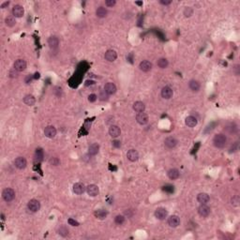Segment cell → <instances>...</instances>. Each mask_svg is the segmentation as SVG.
Returning a JSON list of instances; mask_svg holds the SVG:
<instances>
[{
	"label": "cell",
	"instance_id": "obj_17",
	"mask_svg": "<svg viewBox=\"0 0 240 240\" xmlns=\"http://www.w3.org/2000/svg\"><path fill=\"white\" fill-rule=\"evenodd\" d=\"M48 45L49 47L53 50L54 49H57L58 48V45H59V40L57 37L55 36H52L48 39Z\"/></svg>",
	"mask_w": 240,
	"mask_h": 240
},
{
	"label": "cell",
	"instance_id": "obj_27",
	"mask_svg": "<svg viewBox=\"0 0 240 240\" xmlns=\"http://www.w3.org/2000/svg\"><path fill=\"white\" fill-rule=\"evenodd\" d=\"M43 157H44V154H43V150L41 148H37L36 149V152H35V156H34V160L36 162H41L43 161Z\"/></svg>",
	"mask_w": 240,
	"mask_h": 240
},
{
	"label": "cell",
	"instance_id": "obj_8",
	"mask_svg": "<svg viewBox=\"0 0 240 240\" xmlns=\"http://www.w3.org/2000/svg\"><path fill=\"white\" fill-rule=\"evenodd\" d=\"M86 192L87 194L91 197H96L99 193V187L97 185H94V184H92V185H89L86 187Z\"/></svg>",
	"mask_w": 240,
	"mask_h": 240
},
{
	"label": "cell",
	"instance_id": "obj_44",
	"mask_svg": "<svg viewBox=\"0 0 240 240\" xmlns=\"http://www.w3.org/2000/svg\"><path fill=\"white\" fill-rule=\"evenodd\" d=\"M50 163H51V164H53V165H54V166H57V165L59 163V161H58L57 158H53V159H51V161H50Z\"/></svg>",
	"mask_w": 240,
	"mask_h": 240
},
{
	"label": "cell",
	"instance_id": "obj_38",
	"mask_svg": "<svg viewBox=\"0 0 240 240\" xmlns=\"http://www.w3.org/2000/svg\"><path fill=\"white\" fill-rule=\"evenodd\" d=\"M99 98L100 100H102V101H104V100H108V99H109V95L106 93L105 90H101V91L99 92Z\"/></svg>",
	"mask_w": 240,
	"mask_h": 240
},
{
	"label": "cell",
	"instance_id": "obj_25",
	"mask_svg": "<svg viewBox=\"0 0 240 240\" xmlns=\"http://www.w3.org/2000/svg\"><path fill=\"white\" fill-rule=\"evenodd\" d=\"M133 110L135 111L136 113H143L144 112L145 110V106L144 103L142 102V101H136L133 104Z\"/></svg>",
	"mask_w": 240,
	"mask_h": 240
},
{
	"label": "cell",
	"instance_id": "obj_24",
	"mask_svg": "<svg viewBox=\"0 0 240 240\" xmlns=\"http://www.w3.org/2000/svg\"><path fill=\"white\" fill-rule=\"evenodd\" d=\"M167 175H168V177L171 179V180H175V179H177L179 177V175H180V173L177 169H175V168H172L168 171L167 173Z\"/></svg>",
	"mask_w": 240,
	"mask_h": 240
},
{
	"label": "cell",
	"instance_id": "obj_30",
	"mask_svg": "<svg viewBox=\"0 0 240 240\" xmlns=\"http://www.w3.org/2000/svg\"><path fill=\"white\" fill-rule=\"evenodd\" d=\"M108 14V11L107 10L104 8V7H99L96 11V15L99 17V18H104L106 17Z\"/></svg>",
	"mask_w": 240,
	"mask_h": 240
},
{
	"label": "cell",
	"instance_id": "obj_32",
	"mask_svg": "<svg viewBox=\"0 0 240 240\" xmlns=\"http://www.w3.org/2000/svg\"><path fill=\"white\" fill-rule=\"evenodd\" d=\"M5 24L8 27H12L15 25L16 21H15V17L14 16H8L5 19Z\"/></svg>",
	"mask_w": 240,
	"mask_h": 240
},
{
	"label": "cell",
	"instance_id": "obj_37",
	"mask_svg": "<svg viewBox=\"0 0 240 240\" xmlns=\"http://www.w3.org/2000/svg\"><path fill=\"white\" fill-rule=\"evenodd\" d=\"M183 13H184V15H185V17L189 18V17H190L193 14V8H190V7H186L185 10H184V11H183Z\"/></svg>",
	"mask_w": 240,
	"mask_h": 240
},
{
	"label": "cell",
	"instance_id": "obj_2",
	"mask_svg": "<svg viewBox=\"0 0 240 240\" xmlns=\"http://www.w3.org/2000/svg\"><path fill=\"white\" fill-rule=\"evenodd\" d=\"M2 197H3L4 201L10 203V202L13 201V199L15 198V191L11 188L5 189L2 192Z\"/></svg>",
	"mask_w": 240,
	"mask_h": 240
},
{
	"label": "cell",
	"instance_id": "obj_3",
	"mask_svg": "<svg viewBox=\"0 0 240 240\" xmlns=\"http://www.w3.org/2000/svg\"><path fill=\"white\" fill-rule=\"evenodd\" d=\"M27 208H28V210H30L31 212H33V213L38 212L41 209V203L38 200L32 199L28 202V204H27Z\"/></svg>",
	"mask_w": 240,
	"mask_h": 240
},
{
	"label": "cell",
	"instance_id": "obj_39",
	"mask_svg": "<svg viewBox=\"0 0 240 240\" xmlns=\"http://www.w3.org/2000/svg\"><path fill=\"white\" fill-rule=\"evenodd\" d=\"M68 222H69V224L71 225V226H79V225H80V223L78 222L77 220L73 219H71V218L68 219Z\"/></svg>",
	"mask_w": 240,
	"mask_h": 240
},
{
	"label": "cell",
	"instance_id": "obj_6",
	"mask_svg": "<svg viewBox=\"0 0 240 240\" xmlns=\"http://www.w3.org/2000/svg\"><path fill=\"white\" fill-rule=\"evenodd\" d=\"M14 165H15V167L17 169L23 170V169H24L26 167L27 161H26V160L24 158V157H18V158H16L15 161H14Z\"/></svg>",
	"mask_w": 240,
	"mask_h": 240
},
{
	"label": "cell",
	"instance_id": "obj_48",
	"mask_svg": "<svg viewBox=\"0 0 240 240\" xmlns=\"http://www.w3.org/2000/svg\"><path fill=\"white\" fill-rule=\"evenodd\" d=\"M33 77H34V79H36V80H37V79H40L41 74H40L39 72H35V73H34V75H33Z\"/></svg>",
	"mask_w": 240,
	"mask_h": 240
},
{
	"label": "cell",
	"instance_id": "obj_29",
	"mask_svg": "<svg viewBox=\"0 0 240 240\" xmlns=\"http://www.w3.org/2000/svg\"><path fill=\"white\" fill-rule=\"evenodd\" d=\"M24 104H26V105L32 106V105H34L35 102H36V99H35V97L32 96V95H26V96L24 98Z\"/></svg>",
	"mask_w": 240,
	"mask_h": 240
},
{
	"label": "cell",
	"instance_id": "obj_42",
	"mask_svg": "<svg viewBox=\"0 0 240 240\" xmlns=\"http://www.w3.org/2000/svg\"><path fill=\"white\" fill-rule=\"evenodd\" d=\"M18 72H19V71H17L15 69H13V70H11L10 71V77H11V78L18 77Z\"/></svg>",
	"mask_w": 240,
	"mask_h": 240
},
{
	"label": "cell",
	"instance_id": "obj_50",
	"mask_svg": "<svg viewBox=\"0 0 240 240\" xmlns=\"http://www.w3.org/2000/svg\"><path fill=\"white\" fill-rule=\"evenodd\" d=\"M135 4L139 5V6H142L143 5V2H135Z\"/></svg>",
	"mask_w": 240,
	"mask_h": 240
},
{
	"label": "cell",
	"instance_id": "obj_1",
	"mask_svg": "<svg viewBox=\"0 0 240 240\" xmlns=\"http://www.w3.org/2000/svg\"><path fill=\"white\" fill-rule=\"evenodd\" d=\"M227 143V138L224 134H217L213 138V144L218 148H223Z\"/></svg>",
	"mask_w": 240,
	"mask_h": 240
},
{
	"label": "cell",
	"instance_id": "obj_13",
	"mask_svg": "<svg viewBox=\"0 0 240 240\" xmlns=\"http://www.w3.org/2000/svg\"><path fill=\"white\" fill-rule=\"evenodd\" d=\"M24 13V8L21 5H15L12 8V15L16 18H21L23 17Z\"/></svg>",
	"mask_w": 240,
	"mask_h": 240
},
{
	"label": "cell",
	"instance_id": "obj_41",
	"mask_svg": "<svg viewBox=\"0 0 240 240\" xmlns=\"http://www.w3.org/2000/svg\"><path fill=\"white\" fill-rule=\"evenodd\" d=\"M115 4H116L115 0H106V1H105V5L107 7H114Z\"/></svg>",
	"mask_w": 240,
	"mask_h": 240
},
{
	"label": "cell",
	"instance_id": "obj_5",
	"mask_svg": "<svg viewBox=\"0 0 240 240\" xmlns=\"http://www.w3.org/2000/svg\"><path fill=\"white\" fill-rule=\"evenodd\" d=\"M167 216H168V211L163 207L157 208L155 211V217L160 220L165 219L166 218H167Z\"/></svg>",
	"mask_w": 240,
	"mask_h": 240
},
{
	"label": "cell",
	"instance_id": "obj_4",
	"mask_svg": "<svg viewBox=\"0 0 240 240\" xmlns=\"http://www.w3.org/2000/svg\"><path fill=\"white\" fill-rule=\"evenodd\" d=\"M198 213L201 217L206 218L210 214V207L206 206V204H201V206L198 207Z\"/></svg>",
	"mask_w": 240,
	"mask_h": 240
},
{
	"label": "cell",
	"instance_id": "obj_22",
	"mask_svg": "<svg viewBox=\"0 0 240 240\" xmlns=\"http://www.w3.org/2000/svg\"><path fill=\"white\" fill-rule=\"evenodd\" d=\"M210 200V197L207 193L205 192H201L197 195V201L200 203V204H207Z\"/></svg>",
	"mask_w": 240,
	"mask_h": 240
},
{
	"label": "cell",
	"instance_id": "obj_14",
	"mask_svg": "<svg viewBox=\"0 0 240 240\" xmlns=\"http://www.w3.org/2000/svg\"><path fill=\"white\" fill-rule=\"evenodd\" d=\"M152 67V63L148 60H143L139 65V69L144 72H148L149 70H151Z\"/></svg>",
	"mask_w": 240,
	"mask_h": 240
},
{
	"label": "cell",
	"instance_id": "obj_43",
	"mask_svg": "<svg viewBox=\"0 0 240 240\" xmlns=\"http://www.w3.org/2000/svg\"><path fill=\"white\" fill-rule=\"evenodd\" d=\"M34 79V77H33V75H28V76H26V78H25V83L27 85H29V84H31L32 83V80Z\"/></svg>",
	"mask_w": 240,
	"mask_h": 240
},
{
	"label": "cell",
	"instance_id": "obj_20",
	"mask_svg": "<svg viewBox=\"0 0 240 240\" xmlns=\"http://www.w3.org/2000/svg\"><path fill=\"white\" fill-rule=\"evenodd\" d=\"M44 134L48 138H54L57 135V130L54 126H47L44 130Z\"/></svg>",
	"mask_w": 240,
	"mask_h": 240
},
{
	"label": "cell",
	"instance_id": "obj_34",
	"mask_svg": "<svg viewBox=\"0 0 240 240\" xmlns=\"http://www.w3.org/2000/svg\"><path fill=\"white\" fill-rule=\"evenodd\" d=\"M169 65V62L166 58H160L158 60V66L161 68V69H166Z\"/></svg>",
	"mask_w": 240,
	"mask_h": 240
},
{
	"label": "cell",
	"instance_id": "obj_46",
	"mask_svg": "<svg viewBox=\"0 0 240 240\" xmlns=\"http://www.w3.org/2000/svg\"><path fill=\"white\" fill-rule=\"evenodd\" d=\"M94 84H95V82H94V81L87 80V81H86V83H85V86H92V85H94Z\"/></svg>",
	"mask_w": 240,
	"mask_h": 240
},
{
	"label": "cell",
	"instance_id": "obj_40",
	"mask_svg": "<svg viewBox=\"0 0 240 240\" xmlns=\"http://www.w3.org/2000/svg\"><path fill=\"white\" fill-rule=\"evenodd\" d=\"M98 99V96L96 94H90L88 96V101L89 102H95V101L97 100Z\"/></svg>",
	"mask_w": 240,
	"mask_h": 240
},
{
	"label": "cell",
	"instance_id": "obj_16",
	"mask_svg": "<svg viewBox=\"0 0 240 240\" xmlns=\"http://www.w3.org/2000/svg\"><path fill=\"white\" fill-rule=\"evenodd\" d=\"M177 140L174 137H168L164 141V145L169 149L174 148V147L177 146Z\"/></svg>",
	"mask_w": 240,
	"mask_h": 240
},
{
	"label": "cell",
	"instance_id": "obj_45",
	"mask_svg": "<svg viewBox=\"0 0 240 240\" xmlns=\"http://www.w3.org/2000/svg\"><path fill=\"white\" fill-rule=\"evenodd\" d=\"M160 3L162 4V5H165V6H168V5H170L172 3V1H171V0H161Z\"/></svg>",
	"mask_w": 240,
	"mask_h": 240
},
{
	"label": "cell",
	"instance_id": "obj_11",
	"mask_svg": "<svg viewBox=\"0 0 240 240\" xmlns=\"http://www.w3.org/2000/svg\"><path fill=\"white\" fill-rule=\"evenodd\" d=\"M180 224V219L177 215H173L168 218V225L172 228H177Z\"/></svg>",
	"mask_w": 240,
	"mask_h": 240
},
{
	"label": "cell",
	"instance_id": "obj_23",
	"mask_svg": "<svg viewBox=\"0 0 240 240\" xmlns=\"http://www.w3.org/2000/svg\"><path fill=\"white\" fill-rule=\"evenodd\" d=\"M198 121H197V118L194 117L193 115H190L188 116L186 119H185V124L186 126L190 127V128H193V127H195L197 125Z\"/></svg>",
	"mask_w": 240,
	"mask_h": 240
},
{
	"label": "cell",
	"instance_id": "obj_26",
	"mask_svg": "<svg viewBox=\"0 0 240 240\" xmlns=\"http://www.w3.org/2000/svg\"><path fill=\"white\" fill-rule=\"evenodd\" d=\"M99 151V145L98 144H92L88 147V154L90 156H95Z\"/></svg>",
	"mask_w": 240,
	"mask_h": 240
},
{
	"label": "cell",
	"instance_id": "obj_15",
	"mask_svg": "<svg viewBox=\"0 0 240 240\" xmlns=\"http://www.w3.org/2000/svg\"><path fill=\"white\" fill-rule=\"evenodd\" d=\"M127 158L128 161H131L132 162L137 161L138 160H139V153H138V151L135 149H131V150H128L127 153Z\"/></svg>",
	"mask_w": 240,
	"mask_h": 240
},
{
	"label": "cell",
	"instance_id": "obj_28",
	"mask_svg": "<svg viewBox=\"0 0 240 240\" xmlns=\"http://www.w3.org/2000/svg\"><path fill=\"white\" fill-rule=\"evenodd\" d=\"M189 86L190 88L193 91V92H197L199 91L201 86H200V83L196 80H190V83H189Z\"/></svg>",
	"mask_w": 240,
	"mask_h": 240
},
{
	"label": "cell",
	"instance_id": "obj_10",
	"mask_svg": "<svg viewBox=\"0 0 240 240\" xmlns=\"http://www.w3.org/2000/svg\"><path fill=\"white\" fill-rule=\"evenodd\" d=\"M161 97L165 99H169L173 97L174 95V91L173 89L170 87V86H164L162 89H161Z\"/></svg>",
	"mask_w": 240,
	"mask_h": 240
},
{
	"label": "cell",
	"instance_id": "obj_7",
	"mask_svg": "<svg viewBox=\"0 0 240 240\" xmlns=\"http://www.w3.org/2000/svg\"><path fill=\"white\" fill-rule=\"evenodd\" d=\"M148 115H147L144 112L143 113H138L136 115V121L138 122V124L140 125H146L148 123Z\"/></svg>",
	"mask_w": 240,
	"mask_h": 240
},
{
	"label": "cell",
	"instance_id": "obj_31",
	"mask_svg": "<svg viewBox=\"0 0 240 240\" xmlns=\"http://www.w3.org/2000/svg\"><path fill=\"white\" fill-rule=\"evenodd\" d=\"M94 216L99 219H104L107 217V212L102 209H98L94 212Z\"/></svg>",
	"mask_w": 240,
	"mask_h": 240
},
{
	"label": "cell",
	"instance_id": "obj_33",
	"mask_svg": "<svg viewBox=\"0 0 240 240\" xmlns=\"http://www.w3.org/2000/svg\"><path fill=\"white\" fill-rule=\"evenodd\" d=\"M58 234L61 235V236H63V237H66L68 235H69V229L65 226V225H62V226H60L59 228H58Z\"/></svg>",
	"mask_w": 240,
	"mask_h": 240
},
{
	"label": "cell",
	"instance_id": "obj_18",
	"mask_svg": "<svg viewBox=\"0 0 240 240\" xmlns=\"http://www.w3.org/2000/svg\"><path fill=\"white\" fill-rule=\"evenodd\" d=\"M104 58L109 62H114L117 58V54L115 50H108L104 54Z\"/></svg>",
	"mask_w": 240,
	"mask_h": 240
},
{
	"label": "cell",
	"instance_id": "obj_21",
	"mask_svg": "<svg viewBox=\"0 0 240 240\" xmlns=\"http://www.w3.org/2000/svg\"><path fill=\"white\" fill-rule=\"evenodd\" d=\"M104 90L108 95H114L116 92V86L113 83H107L104 86Z\"/></svg>",
	"mask_w": 240,
	"mask_h": 240
},
{
	"label": "cell",
	"instance_id": "obj_36",
	"mask_svg": "<svg viewBox=\"0 0 240 240\" xmlns=\"http://www.w3.org/2000/svg\"><path fill=\"white\" fill-rule=\"evenodd\" d=\"M231 204H232L233 206H235V207H238L239 205H240V198L239 196H234L232 199H231Z\"/></svg>",
	"mask_w": 240,
	"mask_h": 240
},
{
	"label": "cell",
	"instance_id": "obj_19",
	"mask_svg": "<svg viewBox=\"0 0 240 240\" xmlns=\"http://www.w3.org/2000/svg\"><path fill=\"white\" fill-rule=\"evenodd\" d=\"M109 134L111 137L113 138H117L120 134H121V130L115 125H112L109 128Z\"/></svg>",
	"mask_w": 240,
	"mask_h": 240
},
{
	"label": "cell",
	"instance_id": "obj_49",
	"mask_svg": "<svg viewBox=\"0 0 240 240\" xmlns=\"http://www.w3.org/2000/svg\"><path fill=\"white\" fill-rule=\"evenodd\" d=\"M8 5H10V1H6V2H4V3L1 5V8H5L8 7Z\"/></svg>",
	"mask_w": 240,
	"mask_h": 240
},
{
	"label": "cell",
	"instance_id": "obj_12",
	"mask_svg": "<svg viewBox=\"0 0 240 240\" xmlns=\"http://www.w3.org/2000/svg\"><path fill=\"white\" fill-rule=\"evenodd\" d=\"M13 67L17 71H24L26 69V62L24 59H17L14 62Z\"/></svg>",
	"mask_w": 240,
	"mask_h": 240
},
{
	"label": "cell",
	"instance_id": "obj_35",
	"mask_svg": "<svg viewBox=\"0 0 240 240\" xmlns=\"http://www.w3.org/2000/svg\"><path fill=\"white\" fill-rule=\"evenodd\" d=\"M115 222L118 225H122L125 222V216L123 215H117L115 218Z\"/></svg>",
	"mask_w": 240,
	"mask_h": 240
},
{
	"label": "cell",
	"instance_id": "obj_9",
	"mask_svg": "<svg viewBox=\"0 0 240 240\" xmlns=\"http://www.w3.org/2000/svg\"><path fill=\"white\" fill-rule=\"evenodd\" d=\"M73 192L75 193V194H78V195H81L83 194L86 190V188L85 187V185L83 183H75L74 185H73Z\"/></svg>",
	"mask_w": 240,
	"mask_h": 240
},
{
	"label": "cell",
	"instance_id": "obj_47",
	"mask_svg": "<svg viewBox=\"0 0 240 240\" xmlns=\"http://www.w3.org/2000/svg\"><path fill=\"white\" fill-rule=\"evenodd\" d=\"M113 146H115V147H120L121 146V143H120L119 141H114L113 142Z\"/></svg>",
	"mask_w": 240,
	"mask_h": 240
}]
</instances>
